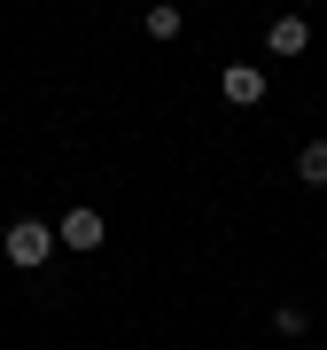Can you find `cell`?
<instances>
[{
	"instance_id": "obj_1",
	"label": "cell",
	"mask_w": 327,
	"mask_h": 350,
	"mask_svg": "<svg viewBox=\"0 0 327 350\" xmlns=\"http://www.w3.org/2000/svg\"><path fill=\"white\" fill-rule=\"evenodd\" d=\"M55 250H63V241H55V226H39V218H16L8 234H0V257H8L16 273H39Z\"/></svg>"
},
{
	"instance_id": "obj_2",
	"label": "cell",
	"mask_w": 327,
	"mask_h": 350,
	"mask_svg": "<svg viewBox=\"0 0 327 350\" xmlns=\"http://www.w3.org/2000/svg\"><path fill=\"white\" fill-rule=\"evenodd\" d=\"M55 241H63V250H101V241H109V226H101V211H94V202H78V211H63Z\"/></svg>"
},
{
	"instance_id": "obj_3",
	"label": "cell",
	"mask_w": 327,
	"mask_h": 350,
	"mask_svg": "<svg viewBox=\"0 0 327 350\" xmlns=\"http://www.w3.org/2000/svg\"><path fill=\"white\" fill-rule=\"evenodd\" d=\"M218 86H226L234 109H257V101H265V70H257V63H226V70H218Z\"/></svg>"
},
{
	"instance_id": "obj_4",
	"label": "cell",
	"mask_w": 327,
	"mask_h": 350,
	"mask_svg": "<svg viewBox=\"0 0 327 350\" xmlns=\"http://www.w3.org/2000/svg\"><path fill=\"white\" fill-rule=\"evenodd\" d=\"M312 47V24H304V16H273V24H265V55H304Z\"/></svg>"
},
{
	"instance_id": "obj_5",
	"label": "cell",
	"mask_w": 327,
	"mask_h": 350,
	"mask_svg": "<svg viewBox=\"0 0 327 350\" xmlns=\"http://www.w3.org/2000/svg\"><path fill=\"white\" fill-rule=\"evenodd\" d=\"M140 24H148V39H164V47H172V39L187 31V16H179V0H156V8L140 16Z\"/></svg>"
},
{
	"instance_id": "obj_6",
	"label": "cell",
	"mask_w": 327,
	"mask_h": 350,
	"mask_svg": "<svg viewBox=\"0 0 327 350\" xmlns=\"http://www.w3.org/2000/svg\"><path fill=\"white\" fill-rule=\"evenodd\" d=\"M296 179L304 187H327V140H312V148L296 156Z\"/></svg>"
},
{
	"instance_id": "obj_7",
	"label": "cell",
	"mask_w": 327,
	"mask_h": 350,
	"mask_svg": "<svg viewBox=\"0 0 327 350\" xmlns=\"http://www.w3.org/2000/svg\"><path fill=\"white\" fill-rule=\"evenodd\" d=\"M304 327H312V312H304V304H273V335H304Z\"/></svg>"
}]
</instances>
